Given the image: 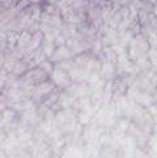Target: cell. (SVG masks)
Instances as JSON below:
<instances>
[{
    "label": "cell",
    "mask_w": 157,
    "mask_h": 158,
    "mask_svg": "<svg viewBox=\"0 0 157 158\" xmlns=\"http://www.w3.org/2000/svg\"><path fill=\"white\" fill-rule=\"evenodd\" d=\"M50 80L55 84V86H59L62 89H67L72 84L70 73L58 68V67H55L54 71L50 73Z\"/></svg>",
    "instance_id": "7a4b0ae2"
},
{
    "label": "cell",
    "mask_w": 157,
    "mask_h": 158,
    "mask_svg": "<svg viewBox=\"0 0 157 158\" xmlns=\"http://www.w3.org/2000/svg\"><path fill=\"white\" fill-rule=\"evenodd\" d=\"M72 56H74L72 51L68 48L67 44H64V46L57 47V50H55V52L53 54L51 58H50V60H51L54 64H58V63H60V61H63V60L72 59Z\"/></svg>",
    "instance_id": "3957f363"
},
{
    "label": "cell",
    "mask_w": 157,
    "mask_h": 158,
    "mask_svg": "<svg viewBox=\"0 0 157 158\" xmlns=\"http://www.w3.org/2000/svg\"><path fill=\"white\" fill-rule=\"evenodd\" d=\"M7 136H8V132L5 131L3 127H0V149H3L5 140H7Z\"/></svg>",
    "instance_id": "4fadbf2b"
},
{
    "label": "cell",
    "mask_w": 157,
    "mask_h": 158,
    "mask_svg": "<svg viewBox=\"0 0 157 158\" xmlns=\"http://www.w3.org/2000/svg\"><path fill=\"white\" fill-rule=\"evenodd\" d=\"M38 67H39V68H41V69H43V71L46 72L47 75L50 76V73H51V72L54 71V68H55V64H54V63H53V61L50 60V59H45V60H43L42 63L39 64Z\"/></svg>",
    "instance_id": "9c48e42d"
},
{
    "label": "cell",
    "mask_w": 157,
    "mask_h": 158,
    "mask_svg": "<svg viewBox=\"0 0 157 158\" xmlns=\"http://www.w3.org/2000/svg\"><path fill=\"white\" fill-rule=\"evenodd\" d=\"M41 2H42V0H30V3H32V4H39Z\"/></svg>",
    "instance_id": "ac0fdd59"
},
{
    "label": "cell",
    "mask_w": 157,
    "mask_h": 158,
    "mask_svg": "<svg viewBox=\"0 0 157 158\" xmlns=\"http://www.w3.org/2000/svg\"><path fill=\"white\" fill-rule=\"evenodd\" d=\"M76 2V0H60V2H58L57 4H62V5H72Z\"/></svg>",
    "instance_id": "e0dca14e"
},
{
    "label": "cell",
    "mask_w": 157,
    "mask_h": 158,
    "mask_svg": "<svg viewBox=\"0 0 157 158\" xmlns=\"http://www.w3.org/2000/svg\"><path fill=\"white\" fill-rule=\"evenodd\" d=\"M29 69L30 68H29L28 61L24 60V59H21V60H17V63L15 64V68H13L12 73H13V75H16L17 77H21V76H24Z\"/></svg>",
    "instance_id": "52a82bcc"
},
{
    "label": "cell",
    "mask_w": 157,
    "mask_h": 158,
    "mask_svg": "<svg viewBox=\"0 0 157 158\" xmlns=\"http://www.w3.org/2000/svg\"><path fill=\"white\" fill-rule=\"evenodd\" d=\"M100 73L102 75L104 80H109V78H111L115 75V65H114V63L106 60L105 63H102V68H101Z\"/></svg>",
    "instance_id": "5b68a950"
},
{
    "label": "cell",
    "mask_w": 157,
    "mask_h": 158,
    "mask_svg": "<svg viewBox=\"0 0 157 158\" xmlns=\"http://www.w3.org/2000/svg\"><path fill=\"white\" fill-rule=\"evenodd\" d=\"M153 13H155V16L157 17V7H155V8H153Z\"/></svg>",
    "instance_id": "d6986e66"
},
{
    "label": "cell",
    "mask_w": 157,
    "mask_h": 158,
    "mask_svg": "<svg viewBox=\"0 0 157 158\" xmlns=\"http://www.w3.org/2000/svg\"><path fill=\"white\" fill-rule=\"evenodd\" d=\"M55 90V84L51 81V80H46V81H42L36 85L34 88V92L32 94V101L33 102H39L42 101L45 97H49L50 94Z\"/></svg>",
    "instance_id": "6da1fadb"
},
{
    "label": "cell",
    "mask_w": 157,
    "mask_h": 158,
    "mask_svg": "<svg viewBox=\"0 0 157 158\" xmlns=\"http://www.w3.org/2000/svg\"><path fill=\"white\" fill-rule=\"evenodd\" d=\"M149 145L152 146V149H153L155 152H157V135H155L153 137H151V140H149Z\"/></svg>",
    "instance_id": "2e32d148"
},
{
    "label": "cell",
    "mask_w": 157,
    "mask_h": 158,
    "mask_svg": "<svg viewBox=\"0 0 157 158\" xmlns=\"http://www.w3.org/2000/svg\"><path fill=\"white\" fill-rule=\"evenodd\" d=\"M147 111H148V114L149 115H152V116H156L157 115V105H151L147 107Z\"/></svg>",
    "instance_id": "9a60e30c"
},
{
    "label": "cell",
    "mask_w": 157,
    "mask_h": 158,
    "mask_svg": "<svg viewBox=\"0 0 157 158\" xmlns=\"http://www.w3.org/2000/svg\"><path fill=\"white\" fill-rule=\"evenodd\" d=\"M118 126H119V129L123 132H126L127 129L131 128V120L128 118H122V119L118 122Z\"/></svg>",
    "instance_id": "8fae6325"
},
{
    "label": "cell",
    "mask_w": 157,
    "mask_h": 158,
    "mask_svg": "<svg viewBox=\"0 0 157 158\" xmlns=\"http://www.w3.org/2000/svg\"><path fill=\"white\" fill-rule=\"evenodd\" d=\"M32 35H33V33L28 31V30H22L19 35V41H17V44H16V48H19L21 52H24V55H25L28 44H29L30 39H32Z\"/></svg>",
    "instance_id": "277c9868"
},
{
    "label": "cell",
    "mask_w": 157,
    "mask_h": 158,
    "mask_svg": "<svg viewBox=\"0 0 157 158\" xmlns=\"http://www.w3.org/2000/svg\"><path fill=\"white\" fill-rule=\"evenodd\" d=\"M41 50L43 51L45 56H46L47 59H50L53 56V54L55 52V50H57V46H55L54 42H50V41H43L42 46H41Z\"/></svg>",
    "instance_id": "ba28073f"
},
{
    "label": "cell",
    "mask_w": 157,
    "mask_h": 158,
    "mask_svg": "<svg viewBox=\"0 0 157 158\" xmlns=\"http://www.w3.org/2000/svg\"><path fill=\"white\" fill-rule=\"evenodd\" d=\"M16 0H0V5H2L3 8L8 9V8H12L13 4H15Z\"/></svg>",
    "instance_id": "5bb4252c"
},
{
    "label": "cell",
    "mask_w": 157,
    "mask_h": 158,
    "mask_svg": "<svg viewBox=\"0 0 157 158\" xmlns=\"http://www.w3.org/2000/svg\"><path fill=\"white\" fill-rule=\"evenodd\" d=\"M7 109H9V102H8L7 97H5V95H0V114Z\"/></svg>",
    "instance_id": "7c38bea8"
},
{
    "label": "cell",
    "mask_w": 157,
    "mask_h": 158,
    "mask_svg": "<svg viewBox=\"0 0 157 158\" xmlns=\"http://www.w3.org/2000/svg\"><path fill=\"white\" fill-rule=\"evenodd\" d=\"M91 158H100V156H96V157H91Z\"/></svg>",
    "instance_id": "44dd1931"
},
{
    "label": "cell",
    "mask_w": 157,
    "mask_h": 158,
    "mask_svg": "<svg viewBox=\"0 0 157 158\" xmlns=\"http://www.w3.org/2000/svg\"><path fill=\"white\" fill-rule=\"evenodd\" d=\"M135 101L139 105L148 107V106H151L153 103V97L148 92H140L139 90V93L136 94V97H135Z\"/></svg>",
    "instance_id": "8992f818"
},
{
    "label": "cell",
    "mask_w": 157,
    "mask_h": 158,
    "mask_svg": "<svg viewBox=\"0 0 157 158\" xmlns=\"http://www.w3.org/2000/svg\"><path fill=\"white\" fill-rule=\"evenodd\" d=\"M147 2H149V3H156L157 0H147Z\"/></svg>",
    "instance_id": "ffe728a7"
},
{
    "label": "cell",
    "mask_w": 157,
    "mask_h": 158,
    "mask_svg": "<svg viewBox=\"0 0 157 158\" xmlns=\"http://www.w3.org/2000/svg\"><path fill=\"white\" fill-rule=\"evenodd\" d=\"M147 54H148V59L151 61V64L157 67V47H151Z\"/></svg>",
    "instance_id": "30bf717a"
}]
</instances>
